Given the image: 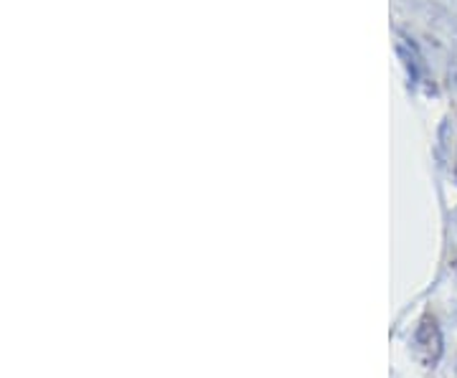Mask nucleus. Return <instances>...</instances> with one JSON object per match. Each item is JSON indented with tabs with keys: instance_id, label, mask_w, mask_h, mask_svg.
I'll use <instances>...</instances> for the list:
<instances>
[{
	"instance_id": "f257e3e1",
	"label": "nucleus",
	"mask_w": 457,
	"mask_h": 378,
	"mask_svg": "<svg viewBox=\"0 0 457 378\" xmlns=\"http://www.w3.org/2000/svg\"><path fill=\"white\" fill-rule=\"evenodd\" d=\"M414 353L424 366H438V360L442 359V333L435 318H424L419 322L417 336H414Z\"/></svg>"
}]
</instances>
